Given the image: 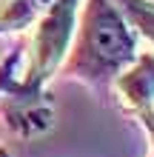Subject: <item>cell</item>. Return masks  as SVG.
<instances>
[{"mask_svg": "<svg viewBox=\"0 0 154 157\" xmlns=\"http://www.w3.org/2000/svg\"><path fill=\"white\" fill-rule=\"evenodd\" d=\"M0 157H9V151H6V146L0 143Z\"/></svg>", "mask_w": 154, "mask_h": 157, "instance_id": "8992f818", "label": "cell"}, {"mask_svg": "<svg viewBox=\"0 0 154 157\" xmlns=\"http://www.w3.org/2000/svg\"><path fill=\"white\" fill-rule=\"evenodd\" d=\"M114 3L137 32V37L154 52V0H114Z\"/></svg>", "mask_w": 154, "mask_h": 157, "instance_id": "5b68a950", "label": "cell"}, {"mask_svg": "<svg viewBox=\"0 0 154 157\" xmlns=\"http://www.w3.org/2000/svg\"><path fill=\"white\" fill-rule=\"evenodd\" d=\"M51 0H0V37L29 34Z\"/></svg>", "mask_w": 154, "mask_h": 157, "instance_id": "277c9868", "label": "cell"}, {"mask_svg": "<svg viewBox=\"0 0 154 157\" xmlns=\"http://www.w3.org/2000/svg\"><path fill=\"white\" fill-rule=\"evenodd\" d=\"M20 54L23 49L17 46L9 57L0 60V117L17 137L29 140V137L46 134L54 126V106L46 97L32 94L17 83Z\"/></svg>", "mask_w": 154, "mask_h": 157, "instance_id": "7a4b0ae2", "label": "cell"}, {"mask_svg": "<svg viewBox=\"0 0 154 157\" xmlns=\"http://www.w3.org/2000/svg\"><path fill=\"white\" fill-rule=\"evenodd\" d=\"M140 52L137 32L114 0H83L74 37L57 75L100 94L111 89V83L137 60Z\"/></svg>", "mask_w": 154, "mask_h": 157, "instance_id": "6da1fadb", "label": "cell"}, {"mask_svg": "<svg viewBox=\"0 0 154 157\" xmlns=\"http://www.w3.org/2000/svg\"><path fill=\"white\" fill-rule=\"evenodd\" d=\"M108 91L123 114L140 120L148 134V157H154V52H140Z\"/></svg>", "mask_w": 154, "mask_h": 157, "instance_id": "3957f363", "label": "cell"}]
</instances>
